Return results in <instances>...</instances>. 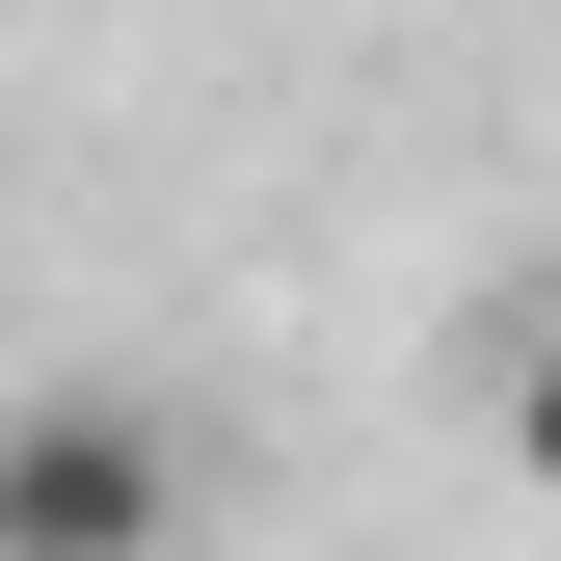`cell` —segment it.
I'll return each instance as SVG.
<instances>
[{
  "label": "cell",
  "instance_id": "6da1fadb",
  "mask_svg": "<svg viewBox=\"0 0 561 561\" xmlns=\"http://www.w3.org/2000/svg\"><path fill=\"white\" fill-rule=\"evenodd\" d=\"M187 535V428L134 375H27L0 401V561H161Z\"/></svg>",
  "mask_w": 561,
  "mask_h": 561
},
{
  "label": "cell",
  "instance_id": "7a4b0ae2",
  "mask_svg": "<svg viewBox=\"0 0 561 561\" xmlns=\"http://www.w3.org/2000/svg\"><path fill=\"white\" fill-rule=\"evenodd\" d=\"M508 455H535V481H561V347H535V375H508Z\"/></svg>",
  "mask_w": 561,
  "mask_h": 561
}]
</instances>
